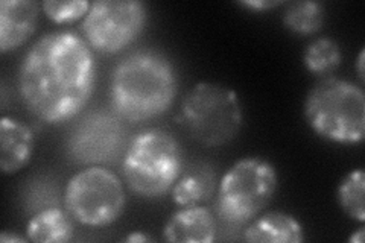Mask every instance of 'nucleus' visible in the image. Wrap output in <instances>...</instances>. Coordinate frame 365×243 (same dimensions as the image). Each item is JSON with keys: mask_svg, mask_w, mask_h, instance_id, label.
<instances>
[{"mask_svg": "<svg viewBox=\"0 0 365 243\" xmlns=\"http://www.w3.org/2000/svg\"><path fill=\"white\" fill-rule=\"evenodd\" d=\"M95 58L88 43L72 31L46 33L19 68V93L28 110L46 123H61L83 111L95 87Z\"/></svg>", "mask_w": 365, "mask_h": 243, "instance_id": "nucleus-1", "label": "nucleus"}, {"mask_svg": "<svg viewBox=\"0 0 365 243\" xmlns=\"http://www.w3.org/2000/svg\"><path fill=\"white\" fill-rule=\"evenodd\" d=\"M177 88L175 68L168 58L151 51L135 52L114 67L111 107L125 120H151L173 105Z\"/></svg>", "mask_w": 365, "mask_h": 243, "instance_id": "nucleus-2", "label": "nucleus"}, {"mask_svg": "<svg viewBox=\"0 0 365 243\" xmlns=\"http://www.w3.org/2000/svg\"><path fill=\"white\" fill-rule=\"evenodd\" d=\"M304 119L327 142L356 145L365 135V95L346 79L326 76L307 91Z\"/></svg>", "mask_w": 365, "mask_h": 243, "instance_id": "nucleus-3", "label": "nucleus"}, {"mask_svg": "<svg viewBox=\"0 0 365 243\" xmlns=\"http://www.w3.org/2000/svg\"><path fill=\"white\" fill-rule=\"evenodd\" d=\"M181 150L174 135L150 128L137 134L123 155V177L142 198H160L181 175Z\"/></svg>", "mask_w": 365, "mask_h": 243, "instance_id": "nucleus-4", "label": "nucleus"}, {"mask_svg": "<svg viewBox=\"0 0 365 243\" xmlns=\"http://www.w3.org/2000/svg\"><path fill=\"white\" fill-rule=\"evenodd\" d=\"M180 123L205 148L222 146L242 128V110L233 90L215 83H198L182 99Z\"/></svg>", "mask_w": 365, "mask_h": 243, "instance_id": "nucleus-5", "label": "nucleus"}, {"mask_svg": "<svg viewBox=\"0 0 365 243\" xmlns=\"http://www.w3.org/2000/svg\"><path fill=\"white\" fill-rule=\"evenodd\" d=\"M277 190V172L269 161L242 158L221 180L215 210L228 227H242L262 212Z\"/></svg>", "mask_w": 365, "mask_h": 243, "instance_id": "nucleus-6", "label": "nucleus"}, {"mask_svg": "<svg viewBox=\"0 0 365 243\" xmlns=\"http://www.w3.org/2000/svg\"><path fill=\"white\" fill-rule=\"evenodd\" d=\"M127 196L118 175L106 167L91 166L68 180L64 205L73 221L86 227H107L125 210Z\"/></svg>", "mask_w": 365, "mask_h": 243, "instance_id": "nucleus-7", "label": "nucleus"}, {"mask_svg": "<svg viewBox=\"0 0 365 243\" xmlns=\"http://www.w3.org/2000/svg\"><path fill=\"white\" fill-rule=\"evenodd\" d=\"M146 23V6L139 0H99L91 4L83 29L90 48L118 53L140 36Z\"/></svg>", "mask_w": 365, "mask_h": 243, "instance_id": "nucleus-8", "label": "nucleus"}, {"mask_svg": "<svg viewBox=\"0 0 365 243\" xmlns=\"http://www.w3.org/2000/svg\"><path fill=\"white\" fill-rule=\"evenodd\" d=\"M123 143V128L107 113L90 114L68 135L67 150L79 163H106L119 154Z\"/></svg>", "mask_w": 365, "mask_h": 243, "instance_id": "nucleus-9", "label": "nucleus"}, {"mask_svg": "<svg viewBox=\"0 0 365 243\" xmlns=\"http://www.w3.org/2000/svg\"><path fill=\"white\" fill-rule=\"evenodd\" d=\"M38 5L32 0L0 2V52L8 53L25 44L37 28Z\"/></svg>", "mask_w": 365, "mask_h": 243, "instance_id": "nucleus-10", "label": "nucleus"}, {"mask_svg": "<svg viewBox=\"0 0 365 243\" xmlns=\"http://www.w3.org/2000/svg\"><path fill=\"white\" fill-rule=\"evenodd\" d=\"M163 237L170 243H212L216 239V219L205 207H185L169 217Z\"/></svg>", "mask_w": 365, "mask_h": 243, "instance_id": "nucleus-11", "label": "nucleus"}, {"mask_svg": "<svg viewBox=\"0 0 365 243\" xmlns=\"http://www.w3.org/2000/svg\"><path fill=\"white\" fill-rule=\"evenodd\" d=\"M34 152V133L28 125L4 115L0 119V170L14 175L29 165Z\"/></svg>", "mask_w": 365, "mask_h": 243, "instance_id": "nucleus-12", "label": "nucleus"}, {"mask_svg": "<svg viewBox=\"0 0 365 243\" xmlns=\"http://www.w3.org/2000/svg\"><path fill=\"white\" fill-rule=\"evenodd\" d=\"M242 239L250 243H300L304 240V233L294 216L269 212L251 222Z\"/></svg>", "mask_w": 365, "mask_h": 243, "instance_id": "nucleus-13", "label": "nucleus"}, {"mask_svg": "<svg viewBox=\"0 0 365 243\" xmlns=\"http://www.w3.org/2000/svg\"><path fill=\"white\" fill-rule=\"evenodd\" d=\"M73 236L72 216L61 208H46L26 225V239L37 243H64Z\"/></svg>", "mask_w": 365, "mask_h": 243, "instance_id": "nucleus-14", "label": "nucleus"}, {"mask_svg": "<svg viewBox=\"0 0 365 243\" xmlns=\"http://www.w3.org/2000/svg\"><path fill=\"white\" fill-rule=\"evenodd\" d=\"M215 189V175L207 167H195L186 170L178 177L170 189L175 204L181 207L200 205L207 201Z\"/></svg>", "mask_w": 365, "mask_h": 243, "instance_id": "nucleus-15", "label": "nucleus"}, {"mask_svg": "<svg viewBox=\"0 0 365 243\" xmlns=\"http://www.w3.org/2000/svg\"><path fill=\"white\" fill-rule=\"evenodd\" d=\"M324 9L319 2L302 0L288 5L283 16V25L299 36H311L323 28Z\"/></svg>", "mask_w": 365, "mask_h": 243, "instance_id": "nucleus-16", "label": "nucleus"}, {"mask_svg": "<svg viewBox=\"0 0 365 243\" xmlns=\"http://www.w3.org/2000/svg\"><path fill=\"white\" fill-rule=\"evenodd\" d=\"M365 172L355 169L347 173L346 178L341 181L336 192L338 204L341 210L349 217L364 224L365 222Z\"/></svg>", "mask_w": 365, "mask_h": 243, "instance_id": "nucleus-17", "label": "nucleus"}, {"mask_svg": "<svg viewBox=\"0 0 365 243\" xmlns=\"http://www.w3.org/2000/svg\"><path fill=\"white\" fill-rule=\"evenodd\" d=\"M341 49L332 38H317L306 48L303 63L307 71L318 76L332 73L341 64Z\"/></svg>", "mask_w": 365, "mask_h": 243, "instance_id": "nucleus-18", "label": "nucleus"}, {"mask_svg": "<svg viewBox=\"0 0 365 243\" xmlns=\"http://www.w3.org/2000/svg\"><path fill=\"white\" fill-rule=\"evenodd\" d=\"M44 14L55 23H72L83 16H87L90 2L87 0H68V2H56V0H46L41 4Z\"/></svg>", "mask_w": 365, "mask_h": 243, "instance_id": "nucleus-19", "label": "nucleus"}, {"mask_svg": "<svg viewBox=\"0 0 365 243\" xmlns=\"http://www.w3.org/2000/svg\"><path fill=\"white\" fill-rule=\"evenodd\" d=\"M242 5L256 11H265L282 5V2H272V0H248V2H242Z\"/></svg>", "mask_w": 365, "mask_h": 243, "instance_id": "nucleus-20", "label": "nucleus"}, {"mask_svg": "<svg viewBox=\"0 0 365 243\" xmlns=\"http://www.w3.org/2000/svg\"><path fill=\"white\" fill-rule=\"evenodd\" d=\"M153 239L150 236H146L140 231H137V233L130 234L128 237H125V242H130V243H143V242H151Z\"/></svg>", "mask_w": 365, "mask_h": 243, "instance_id": "nucleus-21", "label": "nucleus"}, {"mask_svg": "<svg viewBox=\"0 0 365 243\" xmlns=\"http://www.w3.org/2000/svg\"><path fill=\"white\" fill-rule=\"evenodd\" d=\"M0 242L2 243H9V242H17V243H25L26 239L20 237L16 234H9V231H4L2 236H0Z\"/></svg>", "mask_w": 365, "mask_h": 243, "instance_id": "nucleus-22", "label": "nucleus"}, {"mask_svg": "<svg viewBox=\"0 0 365 243\" xmlns=\"http://www.w3.org/2000/svg\"><path fill=\"white\" fill-rule=\"evenodd\" d=\"M364 237H365V228L361 227L358 231H355L349 239L350 243H364Z\"/></svg>", "mask_w": 365, "mask_h": 243, "instance_id": "nucleus-23", "label": "nucleus"}, {"mask_svg": "<svg viewBox=\"0 0 365 243\" xmlns=\"http://www.w3.org/2000/svg\"><path fill=\"white\" fill-rule=\"evenodd\" d=\"M364 56H365V51L362 49L359 56H358V76H359V81L361 83H364L365 81V75H364Z\"/></svg>", "mask_w": 365, "mask_h": 243, "instance_id": "nucleus-24", "label": "nucleus"}]
</instances>
